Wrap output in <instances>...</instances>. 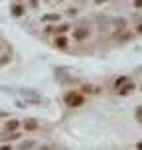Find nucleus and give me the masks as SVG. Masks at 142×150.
Returning a JSON list of instances; mask_svg holds the SVG:
<instances>
[{"label": "nucleus", "instance_id": "f257e3e1", "mask_svg": "<svg viewBox=\"0 0 142 150\" xmlns=\"http://www.w3.org/2000/svg\"><path fill=\"white\" fill-rule=\"evenodd\" d=\"M63 101H65V105H67V107L77 109V107H83L85 97H83L79 91H67V93H65V97H63Z\"/></svg>", "mask_w": 142, "mask_h": 150}, {"label": "nucleus", "instance_id": "f03ea898", "mask_svg": "<svg viewBox=\"0 0 142 150\" xmlns=\"http://www.w3.org/2000/svg\"><path fill=\"white\" fill-rule=\"evenodd\" d=\"M20 95H22V99L26 101V103H36V105L44 103V97H42L37 91H34V89H22Z\"/></svg>", "mask_w": 142, "mask_h": 150}, {"label": "nucleus", "instance_id": "7ed1b4c3", "mask_svg": "<svg viewBox=\"0 0 142 150\" xmlns=\"http://www.w3.org/2000/svg\"><path fill=\"white\" fill-rule=\"evenodd\" d=\"M132 91H134V83L126 81L124 85H120L119 89H117V93H119V95H128V93H132Z\"/></svg>", "mask_w": 142, "mask_h": 150}, {"label": "nucleus", "instance_id": "20e7f679", "mask_svg": "<svg viewBox=\"0 0 142 150\" xmlns=\"http://www.w3.org/2000/svg\"><path fill=\"white\" fill-rule=\"evenodd\" d=\"M73 38L75 40H85V38H89V28H77L73 32Z\"/></svg>", "mask_w": 142, "mask_h": 150}, {"label": "nucleus", "instance_id": "39448f33", "mask_svg": "<svg viewBox=\"0 0 142 150\" xmlns=\"http://www.w3.org/2000/svg\"><path fill=\"white\" fill-rule=\"evenodd\" d=\"M18 127H20V122L12 119V120H8L6 125H4V132H14V130H16Z\"/></svg>", "mask_w": 142, "mask_h": 150}, {"label": "nucleus", "instance_id": "423d86ee", "mask_svg": "<svg viewBox=\"0 0 142 150\" xmlns=\"http://www.w3.org/2000/svg\"><path fill=\"white\" fill-rule=\"evenodd\" d=\"M67 38H63V36H59V38H55V42H53V45H55V47H59V50H65V47H67Z\"/></svg>", "mask_w": 142, "mask_h": 150}, {"label": "nucleus", "instance_id": "0eeeda50", "mask_svg": "<svg viewBox=\"0 0 142 150\" xmlns=\"http://www.w3.org/2000/svg\"><path fill=\"white\" fill-rule=\"evenodd\" d=\"M47 32H57V34H65V32L69 30L67 24H61V26H52V28H45Z\"/></svg>", "mask_w": 142, "mask_h": 150}, {"label": "nucleus", "instance_id": "6e6552de", "mask_svg": "<svg viewBox=\"0 0 142 150\" xmlns=\"http://www.w3.org/2000/svg\"><path fill=\"white\" fill-rule=\"evenodd\" d=\"M83 93H89V95H97L99 93V87L97 85H83Z\"/></svg>", "mask_w": 142, "mask_h": 150}, {"label": "nucleus", "instance_id": "1a4fd4ad", "mask_svg": "<svg viewBox=\"0 0 142 150\" xmlns=\"http://www.w3.org/2000/svg\"><path fill=\"white\" fill-rule=\"evenodd\" d=\"M24 127H26V130H36V128H37V122L34 119H28V120H24Z\"/></svg>", "mask_w": 142, "mask_h": 150}, {"label": "nucleus", "instance_id": "9d476101", "mask_svg": "<svg viewBox=\"0 0 142 150\" xmlns=\"http://www.w3.org/2000/svg\"><path fill=\"white\" fill-rule=\"evenodd\" d=\"M59 20V14H45L42 16V22H57Z\"/></svg>", "mask_w": 142, "mask_h": 150}, {"label": "nucleus", "instance_id": "9b49d317", "mask_svg": "<svg viewBox=\"0 0 142 150\" xmlns=\"http://www.w3.org/2000/svg\"><path fill=\"white\" fill-rule=\"evenodd\" d=\"M34 146H36V142H34V140H24V142H20V146H18V148L26 150V148H34Z\"/></svg>", "mask_w": 142, "mask_h": 150}, {"label": "nucleus", "instance_id": "f8f14e48", "mask_svg": "<svg viewBox=\"0 0 142 150\" xmlns=\"http://www.w3.org/2000/svg\"><path fill=\"white\" fill-rule=\"evenodd\" d=\"M12 14H14V16H22L24 14V8L20 6V4H14V6H12Z\"/></svg>", "mask_w": 142, "mask_h": 150}, {"label": "nucleus", "instance_id": "ddd939ff", "mask_svg": "<svg viewBox=\"0 0 142 150\" xmlns=\"http://www.w3.org/2000/svg\"><path fill=\"white\" fill-rule=\"evenodd\" d=\"M126 81H130V79H128V77H119V79H117V81H114V89H119L120 85H124V83Z\"/></svg>", "mask_w": 142, "mask_h": 150}, {"label": "nucleus", "instance_id": "4468645a", "mask_svg": "<svg viewBox=\"0 0 142 150\" xmlns=\"http://www.w3.org/2000/svg\"><path fill=\"white\" fill-rule=\"evenodd\" d=\"M134 117H136V120H138V122H142V105H140V107H136Z\"/></svg>", "mask_w": 142, "mask_h": 150}, {"label": "nucleus", "instance_id": "2eb2a0df", "mask_svg": "<svg viewBox=\"0 0 142 150\" xmlns=\"http://www.w3.org/2000/svg\"><path fill=\"white\" fill-rule=\"evenodd\" d=\"M134 6H136V8H140V6H142V0H134Z\"/></svg>", "mask_w": 142, "mask_h": 150}, {"label": "nucleus", "instance_id": "dca6fc26", "mask_svg": "<svg viewBox=\"0 0 142 150\" xmlns=\"http://www.w3.org/2000/svg\"><path fill=\"white\" fill-rule=\"evenodd\" d=\"M136 32H138V34H142V24L138 26V28H136Z\"/></svg>", "mask_w": 142, "mask_h": 150}, {"label": "nucleus", "instance_id": "f3484780", "mask_svg": "<svg viewBox=\"0 0 142 150\" xmlns=\"http://www.w3.org/2000/svg\"><path fill=\"white\" fill-rule=\"evenodd\" d=\"M95 2H97V4H105V0H95Z\"/></svg>", "mask_w": 142, "mask_h": 150}, {"label": "nucleus", "instance_id": "a211bd4d", "mask_svg": "<svg viewBox=\"0 0 142 150\" xmlns=\"http://www.w3.org/2000/svg\"><path fill=\"white\" fill-rule=\"evenodd\" d=\"M136 148H140V150H142V142H138V144H136Z\"/></svg>", "mask_w": 142, "mask_h": 150}]
</instances>
